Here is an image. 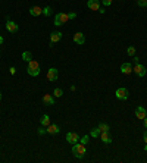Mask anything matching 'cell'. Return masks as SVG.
<instances>
[{
  "label": "cell",
  "instance_id": "6da1fadb",
  "mask_svg": "<svg viewBox=\"0 0 147 163\" xmlns=\"http://www.w3.org/2000/svg\"><path fill=\"white\" fill-rule=\"evenodd\" d=\"M72 153L75 157H82V156H85V153H87L85 144H82V143H79V141L72 144Z\"/></svg>",
  "mask_w": 147,
  "mask_h": 163
},
{
  "label": "cell",
  "instance_id": "7a4b0ae2",
  "mask_svg": "<svg viewBox=\"0 0 147 163\" xmlns=\"http://www.w3.org/2000/svg\"><path fill=\"white\" fill-rule=\"evenodd\" d=\"M27 71H28V73L31 76H38L40 75V65H38V62L37 60H30Z\"/></svg>",
  "mask_w": 147,
  "mask_h": 163
},
{
  "label": "cell",
  "instance_id": "3957f363",
  "mask_svg": "<svg viewBox=\"0 0 147 163\" xmlns=\"http://www.w3.org/2000/svg\"><path fill=\"white\" fill-rule=\"evenodd\" d=\"M69 21V16H68V13H65V12H62V13H57L55 16V25H63V24H66Z\"/></svg>",
  "mask_w": 147,
  "mask_h": 163
},
{
  "label": "cell",
  "instance_id": "277c9868",
  "mask_svg": "<svg viewBox=\"0 0 147 163\" xmlns=\"http://www.w3.org/2000/svg\"><path fill=\"white\" fill-rule=\"evenodd\" d=\"M115 96H116V99H119V100H127V99H128V90L124 88V87H121V88L116 90Z\"/></svg>",
  "mask_w": 147,
  "mask_h": 163
},
{
  "label": "cell",
  "instance_id": "5b68a950",
  "mask_svg": "<svg viewBox=\"0 0 147 163\" xmlns=\"http://www.w3.org/2000/svg\"><path fill=\"white\" fill-rule=\"evenodd\" d=\"M134 72H135L137 76H144V75H146V68H144V65L137 63V65L134 66Z\"/></svg>",
  "mask_w": 147,
  "mask_h": 163
},
{
  "label": "cell",
  "instance_id": "8992f818",
  "mask_svg": "<svg viewBox=\"0 0 147 163\" xmlns=\"http://www.w3.org/2000/svg\"><path fill=\"white\" fill-rule=\"evenodd\" d=\"M146 116H147V112L143 106H138V107L135 109V118H137V119H141V121H143Z\"/></svg>",
  "mask_w": 147,
  "mask_h": 163
},
{
  "label": "cell",
  "instance_id": "52a82bcc",
  "mask_svg": "<svg viewBox=\"0 0 147 163\" xmlns=\"http://www.w3.org/2000/svg\"><path fill=\"white\" fill-rule=\"evenodd\" d=\"M121 72L125 73V75H129L131 72H134V68H132L131 63L125 62V63H122V66H121Z\"/></svg>",
  "mask_w": 147,
  "mask_h": 163
},
{
  "label": "cell",
  "instance_id": "ba28073f",
  "mask_svg": "<svg viewBox=\"0 0 147 163\" xmlns=\"http://www.w3.org/2000/svg\"><path fill=\"white\" fill-rule=\"evenodd\" d=\"M57 76H59V72H57L56 68H50V69L47 71V79H50V81H56Z\"/></svg>",
  "mask_w": 147,
  "mask_h": 163
},
{
  "label": "cell",
  "instance_id": "9c48e42d",
  "mask_svg": "<svg viewBox=\"0 0 147 163\" xmlns=\"http://www.w3.org/2000/svg\"><path fill=\"white\" fill-rule=\"evenodd\" d=\"M87 6H88V9L99 12V9H100V1H99V0H88V1H87Z\"/></svg>",
  "mask_w": 147,
  "mask_h": 163
},
{
  "label": "cell",
  "instance_id": "30bf717a",
  "mask_svg": "<svg viewBox=\"0 0 147 163\" xmlns=\"http://www.w3.org/2000/svg\"><path fill=\"white\" fill-rule=\"evenodd\" d=\"M66 141H68V143H71V144L78 143V141H79V138H78L76 132H68V134H66Z\"/></svg>",
  "mask_w": 147,
  "mask_h": 163
},
{
  "label": "cell",
  "instance_id": "8fae6325",
  "mask_svg": "<svg viewBox=\"0 0 147 163\" xmlns=\"http://www.w3.org/2000/svg\"><path fill=\"white\" fill-rule=\"evenodd\" d=\"M43 103H44L46 106H53V104H55L53 96H52V94H44V96H43Z\"/></svg>",
  "mask_w": 147,
  "mask_h": 163
},
{
  "label": "cell",
  "instance_id": "7c38bea8",
  "mask_svg": "<svg viewBox=\"0 0 147 163\" xmlns=\"http://www.w3.org/2000/svg\"><path fill=\"white\" fill-rule=\"evenodd\" d=\"M74 43H76V44H84V43H85V36H84L82 33L74 34Z\"/></svg>",
  "mask_w": 147,
  "mask_h": 163
},
{
  "label": "cell",
  "instance_id": "4fadbf2b",
  "mask_svg": "<svg viewBox=\"0 0 147 163\" xmlns=\"http://www.w3.org/2000/svg\"><path fill=\"white\" fill-rule=\"evenodd\" d=\"M59 40H62V33L60 31H55L50 34V44H55Z\"/></svg>",
  "mask_w": 147,
  "mask_h": 163
},
{
  "label": "cell",
  "instance_id": "5bb4252c",
  "mask_svg": "<svg viewBox=\"0 0 147 163\" xmlns=\"http://www.w3.org/2000/svg\"><path fill=\"white\" fill-rule=\"evenodd\" d=\"M99 137L102 138V141H103L105 144H110V143H112V138H110V135H109V131H103V132H100Z\"/></svg>",
  "mask_w": 147,
  "mask_h": 163
},
{
  "label": "cell",
  "instance_id": "9a60e30c",
  "mask_svg": "<svg viewBox=\"0 0 147 163\" xmlns=\"http://www.w3.org/2000/svg\"><path fill=\"white\" fill-rule=\"evenodd\" d=\"M6 28H7V31L9 33H16L19 30L18 24H15L13 21H7V24H6Z\"/></svg>",
  "mask_w": 147,
  "mask_h": 163
},
{
  "label": "cell",
  "instance_id": "2e32d148",
  "mask_svg": "<svg viewBox=\"0 0 147 163\" xmlns=\"http://www.w3.org/2000/svg\"><path fill=\"white\" fill-rule=\"evenodd\" d=\"M30 13H31L33 16H40V15H43V9H41L40 6H33V7L30 9Z\"/></svg>",
  "mask_w": 147,
  "mask_h": 163
},
{
  "label": "cell",
  "instance_id": "e0dca14e",
  "mask_svg": "<svg viewBox=\"0 0 147 163\" xmlns=\"http://www.w3.org/2000/svg\"><path fill=\"white\" fill-rule=\"evenodd\" d=\"M49 134H52V135H55V134H57L59 132V127L56 125V124H50L49 127H47V129H46Z\"/></svg>",
  "mask_w": 147,
  "mask_h": 163
},
{
  "label": "cell",
  "instance_id": "ac0fdd59",
  "mask_svg": "<svg viewBox=\"0 0 147 163\" xmlns=\"http://www.w3.org/2000/svg\"><path fill=\"white\" fill-rule=\"evenodd\" d=\"M40 124H41V127H49V125H50V118H49V115H43Z\"/></svg>",
  "mask_w": 147,
  "mask_h": 163
},
{
  "label": "cell",
  "instance_id": "d6986e66",
  "mask_svg": "<svg viewBox=\"0 0 147 163\" xmlns=\"http://www.w3.org/2000/svg\"><path fill=\"white\" fill-rule=\"evenodd\" d=\"M22 59H24L25 62H30V60H33V54L30 53V52H24V53H22Z\"/></svg>",
  "mask_w": 147,
  "mask_h": 163
},
{
  "label": "cell",
  "instance_id": "ffe728a7",
  "mask_svg": "<svg viewBox=\"0 0 147 163\" xmlns=\"http://www.w3.org/2000/svg\"><path fill=\"white\" fill-rule=\"evenodd\" d=\"M52 12H53V10H52V7H50V6H47V7H44V9H43V15H44V16H50V15H52Z\"/></svg>",
  "mask_w": 147,
  "mask_h": 163
},
{
  "label": "cell",
  "instance_id": "44dd1931",
  "mask_svg": "<svg viewBox=\"0 0 147 163\" xmlns=\"http://www.w3.org/2000/svg\"><path fill=\"white\" fill-rule=\"evenodd\" d=\"M97 128L100 129V132H103V131H109V125H108V124H100Z\"/></svg>",
  "mask_w": 147,
  "mask_h": 163
},
{
  "label": "cell",
  "instance_id": "7402d4cb",
  "mask_svg": "<svg viewBox=\"0 0 147 163\" xmlns=\"http://www.w3.org/2000/svg\"><path fill=\"white\" fill-rule=\"evenodd\" d=\"M62 94H63L62 88H55V91H53V96L55 97H62Z\"/></svg>",
  "mask_w": 147,
  "mask_h": 163
},
{
  "label": "cell",
  "instance_id": "603a6c76",
  "mask_svg": "<svg viewBox=\"0 0 147 163\" xmlns=\"http://www.w3.org/2000/svg\"><path fill=\"white\" fill-rule=\"evenodd\" d=\"M90 135H91V137H99V135H100V129H99V128H94Z\"/></svg>",
  "mask_w": 147,
  "mask_h": 163
},
{
  "label": "cell",
  "instance_id": "cb8c5ba5",
  "mask_svg": "<svg viewBox=\"0 0 147 163\" xmlns=\"http://www.w3.org/2000/svg\"><path fill=\"white\" fill-rule=\"evenodd\" d=\"M88 140H90V135H84L82 138H79V143H82V144H87V143H88Z\"/></svg>",
  "mask_w": 147,
  "mask_h": 163
},
{
  "label": "cell",
  "instance_id": "d4e9b609",
  "mask_svg": "<svg viewBox=\"0 0 147 163\" xmlns=\"http://www.w3.org/2000/svg\"><path fill=\"white\" fill-rule=\"evenodd\" d=\"M127 53H128L129 56H134V54H135V47H132V46H131V47H128Z\"/></svg>",
  "mask_w": 147,
  "mask_h": 163
},
{
  "label": "cell",
  "instance_id": "484cf974",
  "mask_svg": "<svg viewBox=\"0 0 147 163\" xmlns=\"http://www.w3.org/2000/svg\"><path fill=\"white\" fill-rule=\"evenodd\" d=\"M137 3H138L140 7H147V0H138Z\"/></svg>",
  "mask_w": 147,
  "mask_h": 163
},
{
  "label": "cell",
  "instance_id": "4316f807",
  "mask_svg": "<svg viewBox=\"0 0 147 163\" xmlns=\"http://www.w3.org/2000/svg\"><path fill=\"white\" fill-rule=\"evenodd\" d=\"M112 1H113V0H102V3H103L105 6H110V4H112Z\"/></svg>",
  "mask_w": 147,
  "mask_h": 163
},
{
  "label": "cell",
  "instance_id": "83f0119b",
  "mask_svg": "<svg viewBox=\"0 0 147 163\" xmlns=\"http://www.w3.org/2000/svg\"><path fill=\"white\" fill-rule=\"evenodd\" d=\"M68 16H69V19H75L76 18V13H75V12H71V13H68Z\"/></svg>",
  "mask_w": 147,
  "mask_h": 163
},
{
  "label": "cell",
  "instance_id": "f1b7e54d",
  "mask_svg": "<svg viewBox=\"0 0 147 163\" xmlns=\"http://www.w3.org/2000/svg\"><path fill=\"white\" fill-rule=\"evenodd\" d=\"M46 132H47V131H46V129H43V128H40V129H38V134H40V135H43V134H46Z\"/></svg>",
  "mask_w": 147,
  "mask_h": 163
},
{
  "label": "cell",
  "instance_id": "f546056e",
  "mask_svg": "<svg viewBox=\"0 0 147 163\" xmlns=\"http://www.w3.org/2000/svg\"><path fill=\"white\" fill-rule=\"evenodd\" d=\"M143 138H144V143L147 144V128H146V131H144V135H143Z\"/></svg>",
  "mask_w": 147,
  "mask_h": 163
},
{
  "label": "cell",
  "instance_id": "4dcf8cb0",
  "mask_svg": "<svg viewBox=\"0 0 147 163\" xmlns=\"http://www.w3.org/2000/svg\"><path fill=\"white\" fill-rule=\"evenodd\" d=\"M9 71H10V73H12V75H15V72H16V69H15V68H13V66H12V68H10V69H9Z\"/></svg>",
  "mask_w": 147,
  "mask_h": 163
},
{
  "label": "cell",
  "instance_id": "1f68e13d",
  "mask_svg": "<svg viewBox=\"0 0 147 163\" xmlns=\"http://www.w3.org/2000/svg\"><path fill=\"white\" fill-rule=\"evenodd\" d=\"M132 60H134V63H135V65H137V63H140V62H138V57H134Z\"/></svg>",
  "mask_w": 147,
  "mask_h": 163
},
{
  "label": "cell",
  "instance_id": "d6a6232c",
  "mask_svg": "<svg viewBox=\"0 0 147 163\" xmlns=\"http://www.w3.org/2000/svg\"><path fill=\"white\" fill-rule=\"evenodd\" d=\"M143 121H144V128H147V116L143 119Z\"/></svg>",
  "mask_w": 147,
  "mask_h": 163
},
{
  "label": "cell",
  "instance_id": "836d02e7",
  "mask_svg": "<svg viewBox=\"0 0 147 163\" xmlns=\"http://www.w3.org/2000/svg\"><path fill=\"white\" fill-rule=\"evenodd\" d=\"M1 43H3V37L0 36V44H1Z\"/></svg>",
  "mask_w": 147,
  "mask_h": 163
},
{
  "label": "cell",
  "instance_id": "e575fe53",
  "mask_svg": "<svg viewBox=\"0 0 147 163\" xmlns=\"http://www.w3.org/2000/svg\"><path fill=\"white\" fill-rule=\"evenodd\" d=\"M144 150H146V151H147V144H146V145H144Z\"/></svg>",
  "mask_w": 147,
  "mask_h": 163
},
{
  "label": "cell",
  "instance_id": "d590c367",
  "mask_svg": "<svg viewBox=\"0 0 147 163\" xmlns=\"http://www.w3.org/2000/svg\"><path fill=\"white\" fill-rule=\"evenodd\" d=\"M0 102H1V94H0Z\"/></svg>",
  "mask_w": 147,
  "mask_h": 163
}]
</instances>
